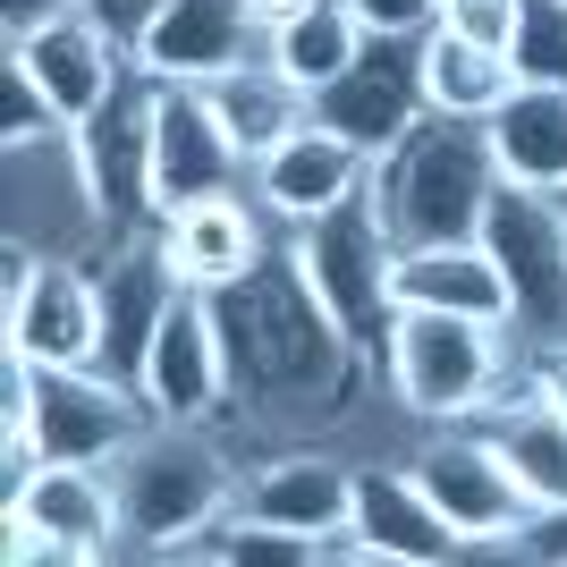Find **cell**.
<instances>
[{"label": "cell", "instance_id": "obj_5", "mask_svg": "<svg viewBox=\"0 0 567 567\" xmlns=\"http://www.w3.org/2000/svg\"><path fill=\"white\" fill-rule=\"evenodd\" d=\"M280 246L313 280V297L339 313V331L381 364V331H390V255H399V237L381 229L373 187L348 195V204H331V213H313V220H297V229H280Z\"/></svg>", "mask_w": 567, "mask_h": 567}, {"label": "cell", "instance_id": "obj_34", "mask_svg": "<svg viewBox=\"0 0 567 567\" xmlns=\"http://www.w3.org/2000/svg\"><path fill=\"white\" fill-rule=\"evenodd\" d=\"M60 9H76V0H0V43L34 34V25H43V18H60Z\"/></svg>", "mask_w": 567, "mask_h": 567}, {"label": "cell", "instance_id": "obj_27", "mask_svg": "<svg viewBox=\"0 0 567 567\" xmlns=\"http://www.w3.org/2000/svg\"><path fill=\"white\" fill-rule=\"evenodd\" d=\"M517 94V60L508 51H483L450 25H432L424 34V102L450 118H492L499 102Z\"/></svg>", "mask_w": 567, "mask_h": 567}, {"label": "cell", "instance_id": "obj_23", "mask_svg": "<svg viewBox=\"0 0 567 567\" xmlns=\"http://www.w3.org/2000/svg\"><path fill=\"white\" fill-rule=\"evenodd\" d=\"M355 534L381 550V567H450L457 550V534L441 525V508L424 499V483H415V466H355Z\"/></svg>", "mask_w": 567, "mask_h": 567}, {"label": "cell", "instance_id": "obj_36", "mask_svg": "<svg viewBox=\"0 0 567 567\" xmlns=\"http://www.w3.org/2000/svg\"><path fill=\"white\" fill-rule=\"evenodd\" d=\"M306 9H313V0H246V18H255V34H262V43H271V34H280L288 18H306Z\"/></svg>", "mask_w": 567, "mask_h": 567}, {"label": "cell", "instance_id": "obj_26", "mask_svg": "<svg viewBox=\"0 0 567 567\" xmlns=\"http://www.w3.org/2000/svg\"><path fill=\"white\" fill-rule=\"evenodd\" d=\"M204 102H213V118L229 127V144L246 153V169H255L271 144H288V136H297V127L313 118V94L297 85V76H280L271 60H262V51L246 60V69L213 76V85H204Z\"/></svg>", "mask_w": 567, "mask_h": 567}, {"label": "cell", "instance_id": "obj_30", "mask_svg": "<svg viewBox=\"0 0 567 567\" xmlns=\"http://www.w3.org/2000/svg\"><path fill=\"white\" fill-rule=\"evenodd\" d=\"M43 136H69V118L51 111L43 85L0 51V153H9V144H43Z\"/></svg>", "mask_w": 567, "mask_h": 567}, {"label": "cell", "instance_id": "obj_7", "mask_svg": "<svg viewBox=\"0 0 567 567\" xmlns=\"http://www.w3.org/2000/svg\"><path fill=\"white\" fill-rule=\"evenodd\" d=\"M0 348L69 373V364H102V297H94V262H43L0 237Z\"/></svg>", "mask_w": 567, "mask_h": 567}, {"label": "cell", "instance_id": "obj_10", "mask_svg": "<svg viewBox=\"0 0 567 567\" xmlns=\"http://www.w3.org/2000/svg\"><path fill=\"white\" fill-rule=\"evenodd\" d=\"M483 246H492L499 271H508L517 339H559L567 331V204L499 178L492 213H483Z\"/></svg>", "mask_w": 567, "mask_h": 567}, {"label": "cell", "instance_id": "obj_18", "mask_svg": "<svg viewBox=\"0 0 567 567\" xmlns=\"http://www.w3.org/2000/svg\"><path fill=\"white\" fill-rule=\"evenodd\" d=\"M262 51L246 0H162L153 25L136 34V69L153 85H213V76L246 69Z\"/></svg>", "mask_w": 567, "mask_h": 567}, {"label": "cell", "instance_id": "obj_12", "mask_svg": "<svg viewBox=\"0 0 567 567\" xmlns=\"http://www.w3.org/2000/svg\"><path fill=\"white\" fill-rule=\"evenodd\" d=\"M144 406L162 424H220L237 406L229 390V348H220V322H213V297L204 288H178L162 313V331L144 348V373H136Z\"/></svg>", "mask_w": 567, "mask_h": 567}, {"label": "cell", "instance_id": "obj_21", "mask_svg": "<svg viewBox=\"0 0 567 567\" xmlns=\"http://www.w3.org/2000/svg\"><path fill=\"white\" fill-rule=\"evenodd\" d=\"M220 187H246V153L213 118L204 85H162V111H153V204L178 213V204L220 195Z\"/></svg>", "mask_w": 567, "mask_h": 567}, {"label": "cell", "instance_id": "obj_3", "mask_svg": "<svg viewBox=\"0 0 567 567\" xmlns=\"http://www.w3.org/2000/svg\"><path fill=\"white\" fill-rule=\"evenodd\" d=\"M373 204H381V229L399 246H432V237H483V213L499 195V162H492V136L483 118H450V111H424L390 153H373Z\"/></svg>", "mask_w": 567, "mask_h": 567}, {"label": "cell", "instance_id": "obj_25", "mask_svg": "<svg viewBox=\"0 0 567 567\" xmlns=\"http://www.w3.org/2000/svg\"><path fill=\"white\" fill-rule=\"evenodd\" d=\"M492 136V162L508 187H534V195H567V85H525L483 118Z\"/></svg>", "mask_w": 567, "mask_h": 567}, {"label": "cell", "instance_id": "obj_16", "mask_svg": "<svg viewBox=\"0 0 567 567\" xmlns=\"http://www.w3.org/2000/svg\"><path fill=\"white\" fill-rule=\"evenodd\" d=\"M0 517H25L43 525L60 567H94L127 550V508H118V483L111 466H69V457H43L34 483L18 499H0Z\"/></svg>", "mask_w": 567, "mask_h": 567}, {"label": "cell", "instance_id": "obj_35", "mask_svg": "<svg viewBox=\"0 0 567 567\" xmlns=\"http://www.w3.org/2000/svg\"><path fill=\"white\" fill-rule=\"evenodd\" d=\"M85 9H94L102 25H118V34H127V43H136L144 25H153V9H162V0H85Z\"/></svg>", "mask_w": 567, "mask_h": 567}, {"label": "cell", "instance_id": "obj_19", "mask_svg": "<svg viewBox=\"0 0 567 567\" xmlns=\"http://www.w3.org/2000/svg\"><path fill=\"white\" fill-rule=\"evenodd\" d=\"M424 306V313H474V322H499L517 331V297H508V271L483 237H432V246H399L390 255V313Z\"/></svg>", "mask_w": 567, "mask_h": 567}, {"label": "cell", "instance_id": "obj_22", "mask_svg": "<svg viewBox=\"0 0 567 567\" xmlns=\"http://www.w3.org/2000/svg\"><path fill=\"white\" fill-rule=\"evenodd\" d=\"M237 517H262V525H280V534L322 543V534H339V525L355 517V466L331 457L322 441L280 450V457H262V466L237 483Z\"/></svg>", "mask_w": 567, "mask_h": 567}, {"label": "cell", "instance_id": "obj_4", "mask_svg": "<svg viewBox=\"0 0 567 567\" xmlns=\"http://www.w3.org/2000/svg\"><path fill=\"white\" fill-rule=\"evenodd\" d=\"M517 373V331L474 313L399 306L381 331V390L406 424H474Z\"/></svg>", "mask_w": 567, "mask_h": 567}, {"label": "cell", "instance_id": "obj_28", "mask_svg": "<svg viewBox=\"0 0 567 567\" xmlns=\"http://www.w3.org/2000/svg\"><path fill=\"white\" fill-rule=\"evenodd\" d=\"M364 43H373V34H364V18H355L348 0H313L306 18H288L280 34L262 43V60L280 76H297L306 94H322L331 76H348L355 60H364Z\"/></svg>", "mask_w": 567, "mask_h": 567}, {"label": "cell", "instance_id": "obj_14", "mask_svg": "<svg viewBox=\"0 0 567 567\" xmlns=\"http://www.w3.org/2000/svg\"><path fill=\"white\" fill-rule=\"evenodd\" d=\"M424 111H432V102H424V34H415V43L373 34L364 60L313 94V118H322L331 136H348L355 153H390Z\"/></svg>", "mask_w": 567, "mask_h": 567}, {"label": "cell", "instance_id": "obj_15", "mask_svg": "<svg viewBox=\"0 0 567 567\" xmlns=\"http://www.w3.org/2000/svg\"><path fill=\"white\" fill-rule=\"evenodd\" d=\"M153 237H162L178 288H204V297H213V288L246 280V271L280 246V220L255 204V187H220V195H195V204L162 213Z\"/></svg>", "mask_w": 567, "mask_h": 567}, {"label": "cell", "instance_id": "obj_17", "mask_svg": "<svg viewBox=\"0 0 567 567\" xmlns=\"http://www.w3.org/2000/svg\"><path fill=\"white\" fill-rule=\"evenodd\" d=\"M94 297H102V373L136 381L144 373V348L162 331L169 297H178V271H169L162 237L136 229V237H111L94 255Z\"/></svg>", "mask_w": 567, "mask_h": 567}, {"label": "cell", "instance_id": "obj_9", "mask_svg": "<svg viewBox=\"0 0 567 567\" xmlns=\"http://www.w3.org/2000/svg\"><path fill=\"white\" fill-rule=\"evenodd\" d=\"M0 424H34L43 457H69V466H111L144 424H153V406H144L136 381L102 373V364H69V373H43L34 364V390H25V415H0Z\"/></svg>", "mask_w": 567, "mask_h": 567}, {"label": "cell", "instance_id": "obj_8", "mask_svg": "<svg viewBox=\"0 0 567 567\" xmlns=\"http://www.w3.org/2000/svg\"><path fill=\"white\" fill-rule=\"evenodd\" d=\"M406 466H415L424 499L441 508V525H450L466 550H508L525 534V517H534L525 483L508 474V457L474 424H424V441L406 450Z\"/></svg>", "mask_w": 567, "mask_h": 567}, {"label": "cell", "instance_id": "obj_33", "mask_svg": "<svg viewBox=\"0 0 567 567\" xmlns=\"http://www.w3.org/2000/svg\"><path fill=\"white\" fill-rule=\"evenodd\" d=\"M348 9L364 18V34H399V43L441 25V0H348Z\"/></svg>", "mask_w": 567, "mask_h": 567}, {"label": "cell", "instance_id": "obj_24", "mask_svg": "<svg viewBox=\"0 0 567 567\" xmlns=\"http://www.w3.org/2000/svg\"><path fill=\"white\" fill-rule=\"evenodd\" d=\"M474 432L508 457V474L525 483V499H534V508H567V415H559L550 399H534V390L508 373V390L474 415Z\"/></svg>", "mask_w": 567, "mask_h": 567}, {"label": "cell", "instance_id": "obj_32", "mask_svg": "<svg viewBox=\"0 0 567 567\" xmlns=\"http://www.w3.org/2000/svg\"><path fill=\"white\" fill-rule=\"evenodd\" d=\"M517 348H525V355H517V381L567 415V331H559V339H517Z\"/></svg>", "mask_w": 567, "mask_h": 567}, {"label": "cell", "instance_id": "obj_13", "mask_svg": "<svg viewBox=\"0 0 567 567\" xmlns=\"http://www.w3.org/2000/svg\"><path fill=\"white\" fill-rule=\"evenodd\" d=\"M0 51H9L34 85H43V102L69 118V127H76V118H94L102 102L136 76V43H127L118 25H102L85 0H76V9H60V18H43L34 34H18V43H0Z\"/></svg>", "mask_w": 567, "mask_h": 567}, {"label": "cell", "instance_id": "obj_29", "mask_svg": "<svg viewBox=\"0 0 567 567\" xmlns=\"http://www.w3.org/2000/svg\"><path fill=\"white\" fill-rule=\"evenodd\" d=\"M508 60L525 85H567V0H525Z\"/></svg>", "mask_w": 567, "mask_h": 567}, {"label": "cell", "instance_id": "obj_1", "mask_svg": "<svg viewBox=\"0 0 567 567\" xmlns=\"http://www.w3.org/2000/svg\"><path fill=\"white\" fill-rule=\"evenodd\" d=\"M213 322H220V348H229V390L255 424L306 432V424H339L348 399H364L373 355L339 331V313L313 297V280L288 262V246H271L246 280L213 288Z\"/></svg>", "mask_w": 567, "mask_h": 567}, {"label": "cell", "instance_id": "obj_20", "mask_svg": "<svg viewBox=\"0 0 567 567\" xmlns=\"http://www.w3.org/2000/svg\"><path fill=\"white\" fill-rule=\"evenodd\" d=\"M364 178H373V153H355L348 136H331L322 118H306L288 144H271L255 169H246V187H255V204L280 229H297V220L331 213V204H348V195H364Z\"/></svg>", "mask_w": 567, "mask_h": 567}, {"label": "cell", "instance_id": "obj_2", "mask_svg": "<svg viewBox=\"0 0 567 567\" xmlns=\"http://www.w3.org/2000/svg\"><path fill=\"white\" fill-rule=\"evenodd\" d=\"M118 508H127V550L144 559H187L204 534L237 508V483L246 474L229 466V450L213 441V424H153L111 457Z\"/></svg>", "mask_w": 567, "mask_h": 567}, {"label": "cell", "instance_id": "obj_37", "mask_svg": "<svg viewBox=\"0 0 567 567\" xmlns=\"http://www.w3.org/2000/svg\"><path fill=\"white\" fill-rule=\"evenodd\" d=\"M559 204H567V195H559Z\"/></svg>", "mask_w": 567, "mask_h": 567}, {"label": "cell", "instance_id": "obj_31", "mask_svg": "<svg viewBox=\"0 0 567 567\" xmlns=\"http://www.w3.org/2000/svg\"><path fill=\"white\" fill-rule=\"evenodd\" d=\"M517 18H525V0H441V25L466 34V43H483V51L517 43Z\"/></svg>", "mask_w": 567, "mask_h": 567}, {"label": "cell", "instance_id": "obj_11", "mask_svg": "<svg viewBox=\"0 0 567 567\" xmlns=\"http://www.w3.org/2000/svg\"><path fill=\"white\" fill-rule=\"evenodd\" d=\"M153 111H162V85L136 69L94 118H76V162L94 178L111 237H136L162 220V204H153Z\"/></svg>", "mask_w": 567, "mask_h": 567}, {"label": "cell", "instance_id": "obj_6", "mask_svg": "<svg viewBox=\"0 0 567 567\" xmlns=\"http://www.w3.org/2000/svg\"><path fill=\"white\" fill-rule=\"evenodd\" d=\"M0 237L25 246V255H43V262H94L111 246L94 178L76 162V127L0 153Z\"/></svg>", "mask_w": 567, "mask_h": 567}]
</instances>
